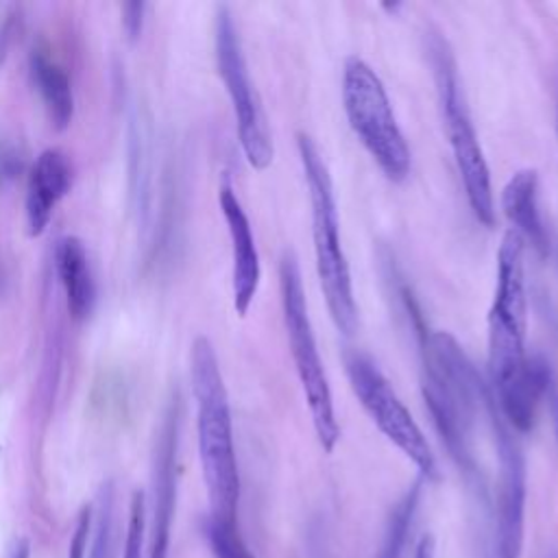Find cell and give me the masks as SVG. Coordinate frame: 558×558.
Segmentation results:
<instances>
[{"mask_svg":"<svg viewBox=\"0 0 558 558\" xmlns=\"http://www.w3.org/2000/svg\"><path fill=\"white\" fill-rule=\"evenodd\" d=\"M525 243L506 232L497 251V282L488 310V388L504 421L525 434L534 425L536 408L554 377L549 364L530 358Z\"/></svg>","mask_w":558,"mask_h":558,"instance_id":"6da1fadb","label":"cell"},{"mask_svg":"<svg viewBox=\"0 0 558 558\" xmlns=\"http://www.w3.org/2000/svg\"><path fill=\"white\" fill-rule=\"evenodd\" d=\"M404 306L421 340V388L432 423L458 469L473 478L478 473L475 427L493 393L449 332L430 330L412 297H406Z\"/></svg>","mask_w":558,"mask_h":558,"instance_id":"7a4b0ae2","label":"cell"},{"mask_svg":"<svg viewBox=\"0 0 558 558\" xmlns=\"http://www.w3.org/2000/svg\"><path fill=\"white\" fill-rule=\"evenodd\" d=\"M193 390L197 399L199 458L210 497V517L238 523L240 473L234 445V421L219 356L210 338L199 336L190 351Z\"/></svg>","mask_w":558,"mask_h":558,"instance_id":"3957f363","label":"cell"},{"mask_svg":"<svg viewBox=\"0 0 558 558\" xmlns=\"http://www.w3.org/2000/svg\"><path fill=\"white\" fill-rule=\"evenodd\" d=\"M297 151L310 197L312 243L319 284L336 330L343 336H354L358 330V306L349 262L343 249L332 175L327 162L323 160V153L308 134L297 136Z\"/></svg>","mask_w":558,"mask_h":558,"instance_id":"277c9868","label":"cell"},{"mask_svg":"<svg viewBox=\"0 0 558 558\" xmlns=\"http://www.w3.org/2000/svg\"><path fill=\"white\" fill-rule=\"evenodd\" d=\"M425 51L438 95V108L447 140L454 153V162L464 188L467 203L475 221L484 227L495 225V197L491 184V171L475 132V123L469 112V103L462 90L456 55L438 32L425 34Z\"/></svg>","mask_w":558,"mask_h":558,"instance_id":"5b68a950","label":"cell"},{"mask_svg":"<svg viewBox=\"0 0 558 558\" xmlns=\"http://www.w3.org/2000/svg\"><path fill=\"white\" fill-rule=\"evenodd\" d=\"M280 299L290 356L312 417L314 434L319 445L330 454L338 445L340 427L336 421L330 380L319 354L312 319L308 312L301 269L295 253L290 251H286L280 260Z\"/></svg>","mask_w":558,"mask_h":558,"instance_id":"8992f818","label":"cell"},{"mask_svg":"<svg viewBox=\"0 0 558 558\" xmlns=\"http://www.w3.org/2000/svg\"><path fill=\"white\" fill-rule=\"evenodd\" d=\"M343 108L351 132L384 177L393 184L406 182L412 169L410 147L380 75L356 55L343 66Z\"/></svg>","mask_w":558,"mask_h":558,"instance_id":"52a82bcc","label":"cell"},{"mask_svg":"<svg viewBox=\"0 0 558 558\" xmlns=\"http://www.w3.org/2000/svg\"><path fill=\"white\" fill-rule=\"evenodd\" d=\"M345 371L354 395L375 427L417 467L421 480L436 482L441 478L436 456L423 430L399 399L397 390L390 386L375 360L360 351H347Z\"/></svg>","mask_w":558,"mask_h":558,"instance_id":"ba28073f","label":"cell"},{"mask_svg":"<svg viewBox=\"0 0 558 558\" xmlns=\"http://www.w3.org/2000/svg\"><path fill=\"white\" fill-rule=\"evenodd\" d=\"M216 64L232 99L243 153L253 171H266L275 158L273 134L249 75L238 27L227 8H221L216 16Z\"/></svg>","mask_w":558,"mask_h":558,"instance_id":"9c48e42d","label":"cell"},{"mask_svg":"<svg viewBox=\"0 0 558 558\" xmlns=\"http://www.w3.org/2000/svg\"><path fill=\"white\" fill-rule=\"evenodd\" d=\"M488 427L497 458L495 482V547L497 558H521L525 536V456L517 432L504 421L495 397Z\"/></svg>","mask_w":558,"mask_h":558,"instance_id":"30bf717a","label":"cell"},{"mask_svg":"<svg viewBox=\"0 0 558 558\" xmlns=\"http://www.w3.org/2000/svg\"><path fill=\"white\" fill-rule=\"evenodd\" d=\"M219 201H221V212L232 238L234 308L238 317H247L260 290V280H262L260 253H258L251 221L230 179H223Z\"/></svg>","mask_w":558,"mask_h":558,"instance_id":"8fae6325","label":"cell"},{"mask_svg":"<svg viewBox=\"0 0 558 558\" xmlns=\"http://www.w3.org/2000/svg\"><path fill=\"white\" fill-rule=\"evenodd\" d=\"M501 210L510 223V232L532 245L538 256L549 253V230L541 210L536 171L523 169L508 179L501 190Z\"/></svg>","mask_w":558,"mask_h":558,"instance_id":"7c38bea8","label":"cell"},{"mask_svg":"<svg viewBox=\"0 0 558 558\" xmlns=\"http://www.w3.org/2000/svg\"><path fill=\"white\" fill-rule=\"evenodd\" d=\"M177 421L169 417L166 430L160 443L158 469H156V512L149 558H166L171 543V528L175 514V495H177V475H175V445H177Z\"/></svg>","mask_w":558,"mask_h":558,"instance_id":"4fadbf2b","label":"cell"},{"mask_svg":"<svg viewBox=\"0 0 558 558\" xmlns=\"http://www.w3.org/2000/svg\"><path fill=\"white\" fill-rule=\"evenodd\" d=\"M58 271L69 297V310L75 319L90 314L95 303V280L88 262L86 245L69 236L58 247Z\"/></svg>","mask_w":558,"mask_h":558,"instance_id":"5bb4252c","label":"cell"},{"mask_svg":"<svg viewBox=\"0 0 558 558\" xmlns=\"http://www.w3.org/2000/svg\"><path fill=\"white\" fill-rule=\"evenodd\" d=\"M32 66H34V79L45 99L53 127L58 132L69 129L75 114V97H73V86L69 75L42 53L34 55Z\"/></svg>","mask_w":558,"mask_h":558,"instance_id":"9a60e30c","label":"cell"},{"mask_svg":"<svg viewBox=\"0 0 558 558\" xmlns=\"http://www.w3.org/2000/svg\"><path fill=\"white\" fill-rule=\"evenodd\" d=\"M29 193L47 199L53 206H58V201L71 193V166L60 151L49 149L38 158L32 173Z\"/></svg>","mask_w":558,"mask_h":558,"instance_id":"2e32d148","label":"cell"},{"mask_svg":"<svg viewBox=\"0 0 558 558\" xmlns=\"http://www.w3.org/2000/svg\"><path fill=\"white\" fill-rule=\"evenodd\" d=\"M421 486H423V480H417L404 493V497L395 504V508L388 517V523H386V532H384V541H382V549H380L377 558H399L406 536L412 528V519H414L419 499H421Z\"/></svg>","mask_w":558,"mask_h":558,"instance_id":"e0dca14e","label":"cell"},{"mask_svg":"<svg viewBox=\"0 0 558 558\" xmlns=\"http://www.w3.org/2000/svg\"><path fill=\"white\" fill-rule=\"evenodd\" d=\"M206 536L214 558H256L238 532V523L208 517Z\"/></svg>","mask_w":558,"mask_h":558,"instance_id":"ac0fdd59","label":"cell"},{"mask_svg":"<svg viewBox=\"0 0 558 558\" xmlns=\"http://www.w3.org/2000/svg\"><path fill=\"white\" fill-rule=\"evenodd\" d=\"M142 541H145V495L136 491L132 499V510H129L125 558H142Z\"/></svg>","mask_w":558,"mask_h":558,"instance_id":"d6986e66","label":"cell"},{"mask_svg":"<svg viewBox=\"0 0 558 558\" xmlns=\"http://www.w3.org/2000/svg\"><path fill=\"white\" fill-rule=\"evenodd\" d=\"M145 12H147V5L138 3V0L123 5V25H125V32H127L132 42H136L140 38V34H142Z\"/></svg>","mask_w":558,"mask_h":558,"instance_id":"ffe728a7","label":"cell"},{"mask_svg":"<svg viewBox=\"0 0 558 558\" xmlns=\"http://www.w3.org/2000/svg\"><path fill=\"white\" fill-rule=\"evenodd\" d=\"M88 534H90V508H84L73 543H71V554L69 558H86V549H88Z\"/></svg>","mask_w":558,"mask_h":558,"instance_id":"44dd1931","label":"cell"},{"mask_svg":"<svg viewBox=\"0 0 558 558\" xmlns=\"http://www.w3.org/2000/svg\"><path fill=\"white\" fill-rule=\"evenodd\" d=\"M543 399L547 401V408H549V414H551V423H554V432H556V441H558V380L556 377H551Z\"/></svg>","mask_w":558,"mask_h":558,"instance_id":"7402d4cb","label":"cell"},{"mask_svg":"<svg viewBox=\"0 0 558 558\" xmlns=\"http://www.w3.org/2000/svg\"><path fill=\"white\" fill-rule=\"evenodd\" d=\"M414 558H434V541H432V536H423L419 541Z\"/></svg>","mask_w":558,"mask_h":558,"instance_id":"603a6c76","label":"cell"},{"mask_svg":"<svg viewBox=\"0 0 558 558\" xmlns=\"http://www.w3.org/2000/svg\"><path fill=\"white\" fill-rule=\"evenodd\" d=\"M29 556H32V549H29V541H25V538L16 541V545L12 547V554H10V558H29Z\"/></svg>","mask_w":558,"mask_h":558,"instance_id":"cb8c5ba5","label":"cell"},{"mask_svg":"<svg viewBox=\"0 0 558 558\" xmlns=\"http://www.w3.org/2000/svg\"><path fill=\"white\" fill-rule=\"evenodd\" d=\"M556 132H558V114H556Z\"/></svg>","mask_w":558,"mask_h":558,"instance_id":"d4e9b609","label":"cell"},{"mask_svg":"<svg viewBox=\"0 0 558 558\" xmlns=\"http://www.w3.org/2000/svg\"><path fill=\"white\" fill-rule=\"evenodd\" d=\"M554 558H558V556H554Z\"/></svg>","mask_w":558,"mask_h":558,"instance_id":"484cf974","label":"cell"}]
</instances>
